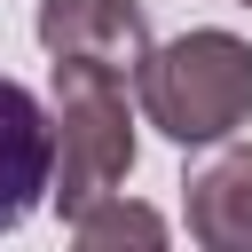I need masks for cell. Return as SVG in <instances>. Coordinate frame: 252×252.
<instances>
[{"label":"cell","mask_w":252,"mask_h":252,"mask_svg":"<svg viewBox=\"0 0 252 252\" xmlns=\"http://www.w3.org/2000/svg\"><path fill=\"white\" fill-rule=\"evenodd\" d=\"M189 236L205 252H252V150H220L189 181Z\"/></svg>","instance_id":"cell-5"},{"label":"cell","mask_w":252,"mask_h":252,"mask_svg":"<svg viewBox=\"0 0 252 252\" xmlns=\"http://www.w3.org/2000/svg\"><path fill=\"white\" fill-rule=\"evenodd\" d=\"M39 197H55V102L0 79V236L24 228Z\"/></svg>","instance_id":"cell-4"},{"label":"cell","mask_w":252,"mask_h":252,"mask_svg":"<svg viewBox=\"0 0 252 252\" xmlns=\"http://www.w3.org/2000/svg\"><path fill=\"white\" fill-rule=\"evenodd\" d=\"M134 94L165 142H181V150L228 142L252 118V47L236 32H181V39L142 55Z\"/></svg>","instance_id":"cell-1"},{"label":"cell","mask_w":252,"mask_h":252,"mask_svg":"<svg viewBox=\"0 0 252 252\" xmlns=\"http://www.w3.org/2000/svg\"><path fill=\"white\" fill-rule=\"evenodd\" d=\"M32 32L55 63H102V71H142V55L158 47L142 0H39Z\"/></svg>","instance_id":"cell-3"},{"label":"cell","mask_w":252,"mask_h":252,"mask_svg":"<svg viewBox=\"0 0 252 252\" xmlns=\"http://www.w3.org/2000/svg\"><path fill=\"white\" fill-rule=\"evenodd\" d=\"M71 244H87V252H110V244H165V213H150V205H134V197H94L79 220H71Z\"/></svg>","instance_id":"cell-6"},{"label":"cell","mask_w":252,"mask_h":252,"mask_svg":"<svg viewBox=\"0 0 252 252\" xmlns=\"http://www.w3.org/2000/svg\"><path fill=\"white\" fill-rule=\"evenodd\" d=\"M126 71L102 63H55V213L79 220L94 197H110L134 173V110Z\"/></svg>","instance_id":"cell-2"},{"label":"cell","mask_w":252,"mask_h":252,"mask_svg":"<svg viewBox=\"0 0 252 252\" xmlns=\"http://www.w3.org/2000/svg\"><path fill=\"white\" fill-rule=\"evenodd\" d=\"M236 8H252V0H236Z\"/></svg>","instance_id":"cell-7"}]
</instances>
